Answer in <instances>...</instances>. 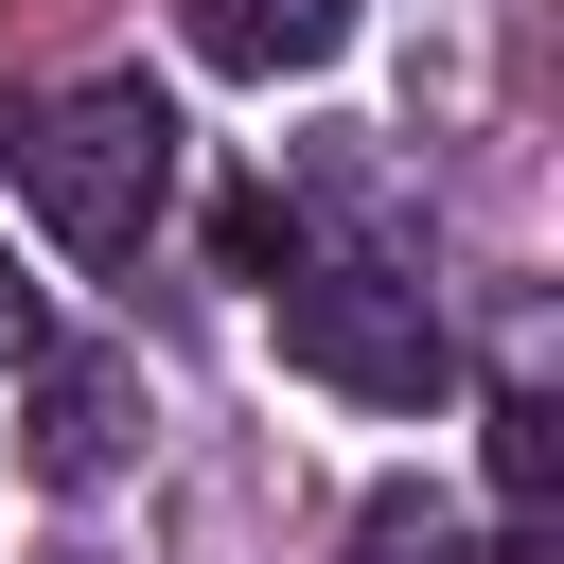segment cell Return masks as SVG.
<instances>
[{"instance_id": "8992f818", "label": "cell", "mask_w": 564, "mask_h": 564, "mask_svg": "<svg viewBox=\"0 0 564 564\" xmlns=\"http://www.w3.org/2000/svg\"><path fill=\"white\" fill-rule=\"evenodd\" d=\"M352 564H441V511H423V494H370V511H352Z\"/></svg>"}, {"instance_id": "9c48e42d", "label": "cell", "mask_w": 564, "mask_h": 564, "mask_svg": "<svg viewBox=\"0 0 564 564\" xmlns=\"http://www.w3.org/2000/svg\"><path fill=\"white\" fill-rule=\"evenodd\" d=\"M0 159H18V106H0Z\"/></svg>"}, {"instance_id": "6da1fadb", "label": "cell", "mask_w": 564, "mask_h": 564, "mask_svg": "<svg viewBox=\"0 0 564 564\" xmlns=\"http://www.w3.org/2000/svg\"><path fill=\"white\" fill-rule=\"evenodd\" d=\"M18 176H35V229H53V247L123 264V247L159 229V194H176V106H159L141 70H106V88H70V106L18 141Z\"/></svg>"}, {"instance_id": "52a82bcc", "label": "cell", "mask_w": 564, "mask_h": 564, "mask_svg": "<svg viewBox=\"0 0 564 564\" xmlns=\"http://www.w3.org/2000/svg\"><path fill=\"white\" fill-rule=\"evenodd\" d=\"M35 352H53V300H35V264L0 247V370H35Z\"/></svg>"}, {"instance_id": "7a4b0ae2", "label": "cell", "mask_w": 564, "mask_h": 564, "mask_svg": "<svg viewBox=\"0 0 564 564\" xmlns=\"http://www.w3.org/2000/svg\"><path fill=\"white\" fill-rule=\"evenodd\" d=\"M282 300V370H317V388H352V405H441V300L405 282V264H282L264 282Z\"/></svg>"}, {"instance_id": "277c9868", "label": "cell", "mask_w": 564, "mask_h": 564, "mask_svg": "<svg viewBox=\"0 0 564 564\" xmlns=\"http://www.w3.org/2000/svg\"><path fill=\"white\" fill-rule=\"evenodd\" d=\"M176 35H194L212 70L282 88V70H335V53H352V0H176Z\"/></svg>"}, {"instance_id": "3957f363", "label": "cell", "mask_w": 564, "mask_h": 564, "mask_svg": "<svg viewBox=\"0 0 564 564\" xmlns=\"http://www.w3.org/2000/svg\"><path fill=\"white\" fill-rule=\"evenodd\" d=\"M123 441H141V370L123 352H35V476L88 494V476H123Z\"/></svg>"}, {"instance_id": "5b68a950", "label": "cell", "mask_w": 564, "mask_h": 564, "mask_svg": "<svg viewBox=\"0 0 564 564\" xmlns=\"http://www.w3.org/2000/svg\"><path fill=\"white\" fill-rule=\"evenodd\" d=\"M476 423H494V494H511V511H546V476H564V405H546V388H494Z\"/></svg>"}, {"instance_id": "ba28073f", "label": "cell", "mask_w": 564, "mask_h": 564, "mask_svg": "<svg viewBox=\"0 0 564 564\" xmlns=\"http://www.w3.org/2000/svg\"><path fill=\"white\" fill-rule=\"evenodd\" d=\"M476 564H546V546H529V529H494V546H476Z\"/></svg>"}]
</instances>
